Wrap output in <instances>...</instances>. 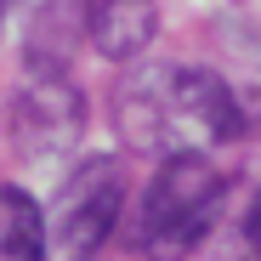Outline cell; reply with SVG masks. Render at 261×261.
<instances>
[{
	"label": "cell",
	"mask_w": 261,
	"mask_h": 261,
	"mask_svg": "<svg viewBox=\"0 0 261 261\" xmlns=\"http://www.w3.org/2000/svg\"><path fill=\"white\" fill-rule=\"evenodd\" d=\"M114 125L119 142L137 153H188V148H222L244 137V102L216 68L188 63H148L125 74L114 91Z\"/></svg>",
	"instance_id": "obj_1"
},
{
	"label": "cell",
	"mask_w": 261,
	"mask_h": 261,
	"mask_svg": "<svg viewBox=\"0 0 261 261\" xmlns=\"http://www.w3.org/2000/svg\"><path fill=\"white\" fill-rule=\"evenodd\" d=\"M227 204V176L199 148L165 153L142 193V244L148 250H193Z\"/></svg>",
	"instance_id": "obj_2"
},
{
	"label": "cell",
	"mask_w": 261,
	"mask_h": 261,
	"mask_svg": "<svg viewBox=\"0 0 261 261\" xmlns=\"http://www.w3.org/2000/svg\"><path fill=\"white\" fill-rule=\"evenodd\" d=\"M125 204V170L114 153H91L68 170V182L57 188L51 210H46V250L63 255H91L108 244L114 222Z\"/></svg>",
	"instance_id": "obj_3"
},
{
	"label": "cell",
	"mask_w": 261,
	"mask_h": 261,
	"mask_svg": "<svg viewBox=\"0 0 261 261\" xmlns=\"http://www.w3.org/2000/svg\"><path fill=\"white\" fill-rule=\"evenodd\" d=\"M85 130V97L68 85L63 68H29L23 91L6 102V137L23 159H63Z\"/></svg>",
	"instance_id": "obj_4"
},
{
	"label": "cell",
	"mask_w": 261,
	"mask_h": 261,
	"mask_svg": "<svg viewBox=\"0 0 261 261\" xmlns=\"http://www.w3.org/2000/svg\"><path fill=\"white\" fill-rule=\"evenodd\" d=\"M17 29H23V63L29 68H68L85 23H91V0H12Z\"/></svg>",
	"instance_id": "obj_5"
},
{
	"label": "cell",
	"mask_w": 261,
	"mask_h": 261,
	"mask_svg": "<svg viewBox=\"0 0 261 261\" xmlns=\"http://www.w3.org/2000/svg\"><path fill=\"white\" fill-rule=\"evenodd\" d=\"M85 34L108 63H137L159 34V6L153 0H97Z\"/></svg>",
	"instance_id": "obj_6"
},
{
	"label": "cell",
	"mask_w": 261,
	"mask_h": 261,
	"mask_svg": "<svg viewBox=\"0 0 261 261\" xmlns=\"http://www.w3.org/2000/svg\"><path fill=\"white\" fill-rule=\"evenodd\" d=\"M46 255V216L23 188H0V261Z\"/></svg>",
	"instance_id": "obj_7"
},
{
	"label": "cell",
	"mask_w": 261,
	"mask_h": 261,
	"mask_svg": "<svg viewBox=\"0 0 261 261\" xmlns=\"http://www.w3.org/2000/svg\"><path fill=\"white\" fill-rule=\"evenodd\" d=\"M244 239H250V250L261 255V193H255V204H250V222H244Z\"/></svg>",
	"instance_id": "obj_8"
}]
</instances>
